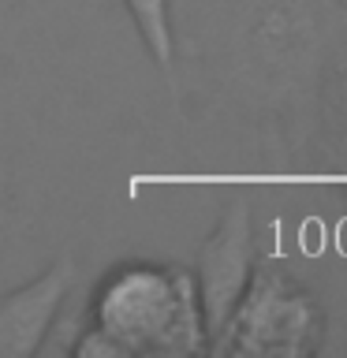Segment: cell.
Listing matches in <instances>:
<instances>
[{
    "mask_svg": "<svg viewBox=\"0 0 347 358\" xmlns=\"http://www.w3.org/2000/svg\"><path fill=\"white\" fill-rule=\"evenodd\" d=\"M90 332L112 355H206L209 324L194 273L179 265L127 262L101 280L90 302Z\"/></svg>",
    "mask_w": 347,
    "mask_h": 358,
    "instance_id": "obj_1",
    "label": "cell"
},
{
    "mask_svg": "<svg viewBox=\"0 0 347 358\" xmlns=\"http://www.w3.org/2000/svg\"><path fill=\"white\" fill-rule=\"evenodd\" d=\"M325 317L302 284L276 268H257L239 302L213 336L209 351L224 355H310L318 351Z\"/></svg>",
    "mask_w": 347,
    "mask_h": 358,
    "instance_id": "obj_2",
    "label": "cell"
},
{
    "mask_svg": "<svg viewBox=\"0 0 347 358\" xmlns=\"http://www.w3.org/2000/svg\"><path fill=\"white\" fill-rule=\"evenodd\" d=\"M254 273V228H250V206L235 201V206L220 217L198 254V273L194 287L201 299V313L209 324V343L232 306L239 302L246 280Z\"/></svg>",
    "mask_w": 347,
    "mask_h": 358,
    "instance_id": "obj_3",
    "label": "cell"
},
{
    "mask_svg": "<svg viewBox=\"0 0 347 358\" xmlns=\"http://www.w3.org/2000/svg\"><path fill=\"white\" fill-rule=\"evenodd\" d=\"M75 284V262L60 257L41 276L0 299V358H27L45 343Z\"/></svg>",
    "mask_w": 347,
    "mask_h": 358,
    "instance_id": "obj_4",
    "label": "cell"
},
{
    "mask_svg": "<svg viewBox=\"0 0 347 358\" xmlns=\"http://www.w3.org/2000/svg\"><path fill=\"white\" fill-rule=\"evenodd\" d=\"M127 15L139 30V38L150 52V60L161 67V75L172 83L176 71V34H172V11H168V0H123Z\"/></svg>",
    "mask_w": 347,
    "mask_h": 358,
    "instance_id": "obj_5",
    "label": "cell"
}]
</instances>
